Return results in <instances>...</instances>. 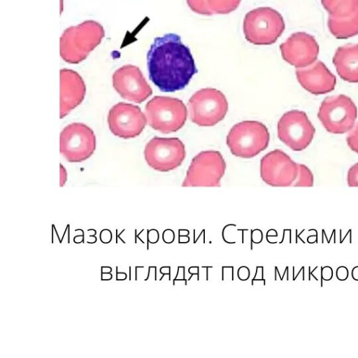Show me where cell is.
Returning <instances> with one entry per match:
<instances>
[{
  "mask_svg": "<svg viewBox=\"0 0 358 358\" xmlns=\"http://www.w3.org/2000/svg\"><path fill=\"white\" fill-rule=\"evenodd\" d=\"M295 186H312L313 176L310 169L303 164H298V173L293 182Z\"/></svg>",
  "mask_w": 358,
  "mask_h": 358,
  "instance_id": "21",
  "label": "cell"
},
{
  "mask_svg": "<svg viewBox=\"0 0 358 358\" xmlns=\"http://www.w3.org/2000/svg\"><path fill=\"white\" fill-rule=\"evenodd\" d=\"M250 270L247 266H241L237 271V276L241 280H247L250 277Z\"/></svg>",
  "mask_w": 358,
  "mask_h": 358,
  "instance_id": "24",
  "label": "cell"
},
{
  "mask_svg": "<svg viewBox=\"0 0 358 358\" xmlns=\"http://www.w3.org/2000/svg\"><path fill=\"white\" fill-rule=\"evenodd\" d=\"M113 86L124 99L142 103L152 90L138 67L127 64L117 69L113 75Z\"/></svg>",
  "mask_w": 358,
  "mask_h": 358,
  "instance_id": "15",
  "label": "cell"
},
{
  "mask_svg": "<svg viewBox=\"0 0 358 358\" xmlns=\"http://www.w3.org/2000/svg\"><path fill=\"white\" fill-rule=\"evenodd\" d=\"M113 238L112 233L110 230L105 229L100 233L101 241L103 243H108Z\"/></svg>",
  "mask_w": 358,
  "mask_h": 358,
  "instance_id": "29",
  "label": "cell"
},
{
  "mask_svg": "<svg viewBox=\"0 0 358 358\" xmlns=\"http://www.w3.org/2000/svg\"><path fill=\"white\" fill-rule=\"evenodd\" d=\"M315 129L303 111L292 110L284 113L278 123V136L295 151L306 148L311 143Z\"/></svg>",
  "mask_w": 358,
  "mask_h": 358,
  "instance_id": "11",
  "label": "cell"
},
{
  "mask_svg": "<svg viewBox=\"0 0 358 358\" xmlns=\"http://www.w3.org/2000/svg\"><path fill=\"white\" fill-rule=\"evenodd\" d=\"M329 14L327 26L338 39L358 34V0H321Z\"/></svg>",
  "mask_w": 358,
  "mask_h": 358,
  "instance_id": "10",
  "label": "cell"
},
{
  "mask_svg": "<svg viewBox=\"0 0 358 358\" xmlns=\"http://www.w3.org/2000/svg\"><path fill=\"white\" fill-rule=\"evenodd\" d=\"M263 234L260 229H255L251 231V241L255 243H259L262 241Z\"/></svg>",
  "mask_w": 358,
  "mask_h": 358,
  "instance_id": "27",
  "label": "cell"
},
{
  "mask_svg": "<svg viewBox=\"0 0 358 358\" xmlns=\"http://www.w3.org/2000/svg\"><path fill=\"white\" fill-rule=\"evenodd\" d=\"M296 76L300 85L315 95L333 91L336 84V76L320 60L308 66L297 69Z\"/></svg>",
  "mask_w": 358,
  "mask_h": 358,
  "instance_id": "17",
  "label": "cell"
},
{
  "mask_svg": "<svg viewBox=\"0 0 358 358\" xmlns=\"http://www.w3.org/2000/svg\"><path fill=\"white\" fill-rule=\"evenodd\" d=\"M163 241L166 243H171L175 239V234L172 229H167L162 234Z\"/></svg>",
  "mask_w": 358,
  "mask_h": 358,
  "instance_id": "26",
  "label": "cell"
},
{
  "mask_svg": "<svg viewBox=\"0 0 358 358\" xmlns=\"http://www.w3.org/2000/svg\"><path fill=\"white\" fill-rule=\"evenodd\" d=\"M60 175L61 185H63L66 180V172L62 165L60 166Z\"/></svg>",
  "mask_w": 358,
  "mask_h": 358,
  "instance_id": "31",
  "label": "cell"
},
{
  "mask_svg": "<svg viewBox=\"0 0 358 358\" xmlns=\"http://www.w3.org/2000/svg\"><path fill=\"white\" fill-rule=\"evenodd\" d=\"M147 64L150 80L164 92L184 89L198 71L190 49L172 33L154 39Z\"/></svg>",
  "mask_w": 358,
  "mask_h": 358,
  "instance_id": "1",
  "label": "cell"
},
{
  "mask_svg": "<svg viewBox=\"0 0 358 358\" xmlns=\"http://www.w3.org/2000/svg\"><path fill=\"white\" fill-rule=\"evenodd\" d=\"M225 170V161L219 152H201L193 158L182 186H219Z\"/></svg>",
  "mask_w": 358,
  "mask_h": 358,
  "instance_id": "8",
  "label": "cell"
},
{
  "mask_svg": "<svg viewBox=\"0 0 358 358\" xmlns=\"http://www.w3.org/2000/svg\"><path fill=\"white\" fill-rule=\"evenodd\" d=\"M317 117L327 131L344 134L353 128L357 108L349 96H331L321 103Z\"/></svg>",
  "mask_w": 358,
  "mask_h": 358,
  "instance_id": "7",
  "label": "cell"
},
{
  "mask_svg": "<svg viewBox=\"0 0 358 358\" xmlns=\"http://www.w3.org/2000/svg\"><path fill=\"white\" fill-rule=\"evenodd\" d=\"M192 122L201 127H211L227 115L228 102L224 94L214 88H204L196 92L189 100Z\"/></svg>",
  "mask_w": 358,
  "mask_h": 358,
  "instance_id": "6",
  "label": "cell"
},
{
  "mask_svg": "<svg viewBox=\"0 0 358 358\" xmlns=\"http://www.w3.org/2000/svg\"><path fill=\"white\" fill-rule=\"evenodd\" d=\"M104 35L103 27L94 20L70 27L60 37V56L68 63L78 64L100 44Z\"/></svg>",
  "mask_w": 358,
  "mask_h": 358,
  "instance_id": "2",
  "label": "cell"
},
{
  "mask_svg": "<svg viewBox=\"0 0 358 358\" xmlns=\"http://www.w3.org/2000/svg\"><path fill=\"white\" fill-rule=\"evenodd\" d=\"M113 275L110 273H101L102 280H109L112 278Z\"/></svg>",
  "mask_w": 358,
  "mask_h": 358,
  "instance_id": "33",
  "label": "cell"
},
{
  "mask_svg": "<svg viewBox=\"0 0 358 358\" xmlns=\"http://www.w3.org/2000/svg\"><path fill=\"white\" fill-rule=\"evenodd\" d=\"M241 0H187L189 8L203 15L228 14L234 11Z\"/></svg>",
  "mask_w": 358,
  "mask_h": 358,
  "instance_id": "20",
  "label": "cell"
},
{
  "mask_svg": "<svg viewBox=\"0 0 358 358\" xmlns=\"http://www.w3.org/2000/svg\"><path fill=\"white\" fill-rule=\"evenodd\" d=\"M146 122V117L138 106L124 102L114 105L108 115L110 130L114 135L123 138L138 136Z\"/></svg>",
  "mask_w": 358,
  "mask_h": 358,
  "instance_id": "13",
  "label": "cell"
},
{
  "mask_svg": "<svg viewBox=\"0 0 358 358\" xmlns=\"http://www.w3.org/2000/svg\"><path fill=\"white\" fill-rule=\"evenodd\" d=\"M346 141L350 148L358 153V122L348 134Z\"/></svg>",
  "mask_w": 358,
  "mask_h": 358,
  "instance_id": "22",
  "label": "cell"
},
{
  "mask_svg": "<svg viewBox=\"0 0 358 358\" xmlns=\"http://www.w3.org/2000/svg\"><path fill=\"white\" fill-rule=\"evenodd\" d=\"M245 39L257 45L276 42L285 28L282 15L271 7H259L246 13L243 25Z\"/></svg>",
  "mask_w": 358,
  "mask_h": 358,
  "instance_id": "3",
  "label": "cell"
},
{
  "mask_svg": "<svg viewBox=\"0 0 358 358\" xmlns=\"http://www.w3.org/2000/svg\"><path fill=\"white\" fill-rule=\"evenodd\" d=\"M145 117L149 125L163 134L176 132L185 124L187 109L180 99L156 96L145 105Z\"/></svg>",
  "mask_w": 358,
  "mask_h": 358,
  "instance_id": "5",
  "label": "cell"
},
{
  "mask_svg": "<svg viewBox=\"0 0 358 358\" xmlns=\"http://www.w3.org/2000/svg\"><path fill=\"white\" fill-rule=\"evenodd\" d=\"M86 88L80 76L71 69L60 70V117L67 115L84 99Z\"/></svg>",
  "mask_w": 358,
  "mask_h": 358,
  "instance_id": "18",
  "label": "cell"
},
{
  "mask_svg": "<svg viewBox=\"0 0 358 358\" xmlns=\"http://www.w3.org/2000/svg\"><path fill=\"white\" fill-rule=\"evenodd\" d=\"M190 268L193 270V271L190 272L189 273H191L192 275H197L199 277V267L198 266H192Z\"/></svg>",
  "mask_w": 358,
  "mask_h": 358,
  "instance_id": "36",
  "label": "cell"
},
{
  "mask_svg": "<svg viewBox=\"0 0 358 358\" xmlns=\"http://www.w3.org/2000/svg\"><path fill=\"white\" fill-rule=\"evenodd\" d=\"M144 156L153 169L167 172L178 167L185 157L183 143L178 138H152L145 145Z\"/></svg>",
  "mask_w": 358,
  "mask_h": 358,
  "instance_id": "9",
  "label": "cell"
},
{
  "mask_svg": "<svg viewBox=\"0 0 358 358\" xmlns=\"http://www.w3.org/2000/svg\"><path fill=\"white\" fill-rule=\"evenodd\" d=\"M348 270L344 266L338 267L336 269V277L339 280H345L348 278Z\"/></svg>",
  "mask_w": 358,
  "mask_h": 358,
  "instance_id": "25",
  "label": "cell"
},
{
  "mask_svg": "<svg viewBox=\"0 0 358 358\" xmlns=\"http://www.w3.org/2000/svg\"><path fill=\"white\" fill-rule=\"evenodd\" d=\"M159 232L155 229L148 230V241L151 243H156L159 240Z\"/></svg>",
  "mask_w": 358,
  "mask_h": 358,
  "instance_id": "30",
  "label": "cell"
},
{
  "mask_svg": "<svg viewBox=\"0 0 358 358\" xmlns=\"http://www.w3.org/2000/svg\"><path fill=\"white\" fill-rule=\"evenodd\" d=\"M282 59L297 69L314 63L318 56L320 47L315 37L306 32L292 34L280 45Z\"/></svg>",
  "mask_w": 358,
  "mask_h": 358,
  "instance_id": "16",
  "label": "cell"
},
{
  "mask_svg": "<svg viewBox=\"0 0 358 358\" xmlns=\"http://www.w3.org/2000/svg\"><path fill=\"white\" fill-rule=\"evenodd\" d=\"M322 278L324 280H330L333 277V269L329 266L322 267Z\"/></svg>",
  "mask_w": 358,
  "mask_h": 358,
  "instance_id": "28",
  "label": "cell"
},
{
  "mask_svg": "<svg viewBox=\"0 0 358 358\" xmlns=\"http://www.w3.org/2000/svg\"><path fill=\"white\" fill-rule=\"evenodd\" d=\"M61 154L70 162H80L88 159L96 148L93 131L83 123H71L61 132Z\"/></svg>",
  "mask_w": 358,
  "mask_h": 358,
  "instance_id": "12",
  "label": "cell"
},
{
  "mask_svg": "<svg viewBox=\"0 0 358 358\" xmlns=\"http://www.w3.org/2000/svg\"><path fill=\"white\" fill-rule=\"evenodd\" d=\"M137 237H138V235H136V236H135V238H136ZM139 239H140V241H141L143 243H144V242H143V241L140 238H139Z\"/></svg>",
  "mask_w": 358,
  "mask_h": 358,
  "instance_id": "38",
  "label": "cell"
},
{
  "mask_svg": "<svg viewBox=\"0 0 358 358\" xmlns=\"http://www.w3.org/2000/svg\"><path fill=\"white\" fill-rule=\"evenodd\" d=\"M269 133L260 122L246 120L234 125L227 136L231 152L239 157L252 158L264 150L268 145Z\"/></svg>",
  "mask_w": 358,
  "mask_h": 358,
  "instance_id": "4",
  "label": "cell"
},
{
  "mask_svg": "<svg viewBox=\"0 0 358 358\" xmlns=\"http://www.w3.org/2000/svg\"><path fill=\"white\" fill-rule=\"evenodd\" d=\"M348 184L349 186H358V162L348 170Z\"/></svg>",
  "mask_w": 358,
  "mask_h": 358,
  "instance_id": "23",
  "label": "cell"
},
{
  "mask_svg": "<svg viewBox=\"0 0 358 358\" xmlns=\"http://www.w3.org/2000/svg\"><path fill=\"white\" fill-rule=\"evenodd\" d=\"M332 61L343 80L358 83V43H348L338 47Z\"/></svg>",
  "mask_w": 358,
  "mask_h": 358,
  "instance_id": "19",
  "label": "cell"
},
{
  "mask_svg": "<svg viewBox=\"0 0 358 358\" xmlns=\"http://www.w3.org/2000/svg\"><path fill=\"white\" fill-rule=\"evenodd\" d=\"M262 180L272 186H289L298 173V164L285 152L275 150L264 155L260 163Z\"/></svg>",
  "mask_w": 358,
  "mask_h": 358,
  "instance_id": "14",
  "label": "cell"
},
{
  "mask_svg": "<svg viewBox=\"0 0 358 358\" xmlns=\"http://www.w3.org/2000/svg\"><path fill=\"white\" fill-rule=\"evenodd\" d=\"M127 278V275L125 273H120L118 272V267H116V280H124Z\"/></svg>",
  "mask_w": 358,
  "mask_h": 358,
  "instance_id": "32",
  "label": "cell"
},
{
  "mask_svg": "<svg viewBox=\"0 0 358 358\" xmlns=\"http://www.w3.org/2000/svg\"><path fill=\"white\" fill-rule=\"evenodd\" d=\"M189 231L187 229H179V236H188Z\"/></svg>",
  "mask_w": 358,
  "mask_h": 358,
  "instance_id": "37",
  "label": "cell"
},
{
  "mask_svg": "<svg viewBox=\"0 0 358 358\" xmlns=\"http://www.w3.org/2000/svg\"><path fill=\"white\" fill-rule=\"evenodd\" d=\"M277 235H278L277 231L275 229H270L269 231H268L266 237L277 236Z\"/></svg>",
  "mask_w": 358,
  "mask_h": 358,
  "instance_id": "35",
  "label": "cell"
},
{
  "mask_svg": "<svg viewBox=\"0 0 358 358\" xmlns=\"http://www.w3.org/2000/svg\"><path fill=\"white\" fill-rule=\"evenodd\" d=\"M178 241L180 243H185L189 241V238L188 236H179Z\"/></svg>",
  "mask_w": 358,
  "mask_h": 358,
  "instance_id": "34",
  "label": "cell"
}]
</instances>
